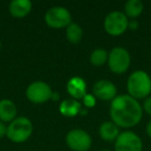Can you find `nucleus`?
Masks as SVG:
<instances>
[{
  "instance_id": "1",
  "label": "nucleus",
  "mask_w": 151,
  "mask_h": 151,
  "mask_svg": "<svg viewBox=\"0 0 151 151\" xmlns=\"http://www.w3.org/2000/svg\"><path fill=\"white\" fill-rule=\"evenodd\" d=\"M110 115L118 127L129 128L139 124L143 117V108L139 101L128 94L117 95L111 101Z\"/></svg>"
},
{
  "instance_id": "2",
  "label": "nucleus",
  "mask_w": 151,
  "mask_h": 151,
  "mask_svg": "<svg viewBox=\"0 0 151 151\" xmlns=\"http://www.w3.org/2000/svg\"><path fill=\"white\" fill-rule=\"evenodd\" d=\"M128 95L138 99H147L151 92V78L144 70H136L128 77Z\"/></svg>"
},
{
  "instance_id": "3",
  "label": "nucleus",
  "mask_w": 151,
  "mask_h": 151,
  "mask_svg": "<svg viewBox=\"0 0 151 151\" xmlns=\"http://www.w3.org/2000/svg\"><path fill=\"white\" fill-rule=\"evenodd\" d=\"M33 132V124L26 117H17L7 126L6 137L14 143H24Z\"/></svg>"
},
{
  "instance_id": "4",
  "label": "nucleus",
  "mask_w": 151,
  "mask_h": 151,
  "mask_svg": "<svg viewBox=\"0 0 151 151\" xmlns=\"http://www.w3.org/2000/svg\"><path fill=\"white\" fill-rule=\"evenodd\" d=\"M128 18L123 12L114 11L105 18L104 27L108 34L119 36L128 29Z\"/></svg>"
},
{
  "instance_id": "5",
  "label": "nucleus",
  "mask_w": 151,
  "mask_h": 151,
  "mask_svg": "<svg viewBox=\"0 0 151 151\" xmlns=\"http://www.w3.org/2000/svg\"><path fill=\"white\" fill-rule=\"evenodd\" d=\"M108 65L114 73L121 75L125 73L130 65V55L128 51L122 47L113 48L109 53Z\"/></svg>"
},
{
  "instance_id": "6",
  "label": "nucleus",
  "mask_w": 151,
  "mask_h": 151,
  "mask_svg": "<svg viewBox=\"0 0 151 151\" xmlns=\"http://www.w3.org/2000/svg\"><path fill=\"white\" fill-rule=\"evenodd\" d=\"M65 142L73 151H88L92 145V139L86 130L75 128L67 132Z\"/></svg>"
},
{
  "instance_id": "7",
  "label": "nucleus",
  "mask_w": 151,
  "mask_h": 151,
  "mask_svg": "<svg viewBox=\"0 0 151 151\" xmlns=\"http://www.w3.org/2000/svg\"><path fill=\"white\" fill-rule=\"evenodd\" d=\"M47 25L54 29L66 28L71 23V15L63 6H53L45 15Z\"/></svg>"
},
{
  "instance_id": "8",
  "label": "nucleus",
  "mask_w": 151,
  "mask_h": 151,
  "mask_svg": "<svg viewBox=\"0 0 151 151\" xmlns=\"http://www.w3.org/2000/svg\"><path fill=\"white\" fill-rule=\"evenodd\" d=\"M53 91L50 85L44 81L32 82L26 89V96L28 101L33 104H44L52 99Z\"/></svg>"
},
{
  "instance_id": "9",
  "label": "nucleus",
  "mask_w": 151,
  "mask_h": 151,
  "mask_svg": "<svg viewBox=\"0 0 151 151\" xmlns=\"http://www.w3.org/2000/svg\"><path fill=\"white\" fill-rule=\"evenodd\" d=\"M115 151H142L143 143L137 134L130 130L120 132L115 140Z\"/></svg>"
},
{
  "instance_id": "10",
  "label": "nucleus",
  "mask_w": 151,
  "mask_h": 151,
  "mask_svg": "<svg viewBox=\"0 0 151 151\" xmlns=\"http://www.w3.org/2000/svg\"><path fill=\"white\" fill-rule=\"evenodd\" d=\"M93 95L104 101H112L117 96V88L111 81L99 80L93 86Z\"/></svg>"
},
{
  "instance_id": "11",
  "label": "nucleus",
  "mask_w": 151,
  "mask_h": 151,
  "mask_svg": "<svg viewBox=\"0 0 151 151\" xmlns=\"http://www.w3.org/2000/svg\"><path fill=\"white\" fill-rule=\"evenodd\" d=\"M66 90L73 99H82L87 94L86 82L80 77H73L67 82Z\"/></svg>"
},
{
  "instance_id": "12",
  "label": "nucleus",
  "mask_w": 151,
  "mask_h": 151,
  "mask_svg": "<svg viewBox=\"0 0 151 151\" xmlns=\"http://www.w3.org/2000/svg\"><path fill=\"white\" fill-rule=\"evenodd\" d=\"M32 9V2L30 0H13L9 3V11L14 18L22 19L26 17Z\"/></svg>"
},
{
  "instance_id": "13",
  "label": "nucleus",
  "mask_w": 151,
  "mask_h": 151,
  "mask_svg": "<svg viewBox=\"0 0 151 151\" xmlns=\"http://www.w3.org/2000/svg\"><path fill=\"white\" fill-rule=\"evenodd\" d=\"M82 105L79 103V101L73 99H64L60 103L59 106V112L64 117H76L82 111Z\"/></svg>"
},
{
  "instance_id": "14",
  "label": "nucleus",
  "mask_w": 151,
  "mask_h": 151,
  "mask_svg": "<svg viewBox=\"0 0 151 151\" xmlns=\"http://www.w3.org/2000/svg\"><path fill=\"white\" fill-rule=\"evenodd\" d=\"M17 118V107L11 99H3L0 101V121L12 122Z\"/></svg>"
},
{
  "instance_id": "15",
  "label": "nucleus",
  "mask_w": 151,
  "mask_h": 151,
  "mask_svg": "<svg viewBox=\"0 0 151 151\" xmlns=\"http://www.w3.org/2000/svg\"><path fill=\"white\" fill-rule=\"evenodd\" d=\"M99 132L103 140L108 141V142H112V141H115L117 139V137L120 134V130L119 127L114 122L105 121L99 126Z\"/></svg>"
},
{
  "instance_id": "16",
  "label": "nucleus",
  "mask_w": 151,
  "mask_h": 151,
  "mask_svg": "<svg viewBox=\"0 0 151 151\" xmlns=\"http://www.w3.org/2000/svg\"><path fill=\"white\" fill-rule=\"evenodd\" d=\"M144 9V4L140 0H128L124 5V14L127 18L134 20L138 18Z\"/></svg>"
},
{
  "instance_id": "17",
  "label": "nucleus",
  "mask_w": 151,
  "mask_h": 151,
  "mask_svg": "<svg viewBox=\"0 0 151 151\" xmlns=\"http://www.w3.org/2000/svg\"><path fill=\"white\" fill-rule=\"evenodd\" d=\"M66 38L71 44H79L83 38V29L78 23H70L66 27Z\"/></svg>"
},
{
  "instance_id": "18",
  "label": "nucleus",
  "mask_w": 151,
  "mask_h": 151,
  "mask_svg": "<svg viewBox=\"0 0 151 151\" xmlns=\"http://www.w3.org/2000/svg\"><path fill=\"white\" fill-rule=\"evenodd\" d=\"M109 53L103 48L95 49L90 55V62L94 66H101L108 61Z\"/></svg>"
},
{
  "instance_id": "19",
  "label": "nucleus",
  "mask_w": 151,
  "mask_h": 151,
  "mask_svg": "<svg viewBox=\"0 0 151 151\" xmlns=\"http://www.w3.org/2000/svg\"><path fill=\"white\" fill-rule=\"evenodd\" d=\"M82 99H83V104H84V106L87 108V109H89V108H93L95 105H96V97H95L93 94H89V93H87V94L85 95Z\"/></svg>"
},
{
  "instance_id": "20",
  "label": "nucleus",
  "mask_w": 151,
  "mask_h": 151,
  "mask_svg": "<svg viewBox=\"0 0 151 151\" xmlns=\"http://www.w3.org/2000/svg\"><path fill=\"white\" fill-rule=\"evenodd\" d=\"M143 110L147 114L151 115V97H147L144 101V103H143Z\"/></svg>"
},
{
  "instance_id": "21",
  "label": "nucleus",
  "mask_w": 151,
  "mask_h": 151,
  "mask_svg": "<svg viewBox=\"0 0 151 151\" xmlns=\"http://www.w3.org/2000/svg\"><path fill=\"white\" fill-rule=\"evenodd\" d=\"M7 132V126L4 124V122L0 121V138H3L4 136H6Z\"/></svg>"
},
{
  "instance_id": "22",
  "label": "nucleus",
  "mask_w": 151,
  "mask_h": 151,
  "mask_svg": "<svg viewBox=\"0 0 151 151\" xmlns=\"http://www.w3.org/2000/svg\"><path fill=\"white\" fill-rule=\"evenodd\" d=\"M139 27V23L136 20H132V21L128 22V28L132 30H136Z\"/></svg>"
},
{
  "instance_id": "23",
  "label": "nucleus",
  "mask_w": 151,
  "mask_h": 151,
  "mask_svg": "<svg viewBox=\"0 0 151 151\" xmlns=\"http://www.w3.org/2000/svg\"><path fill=\"white\" fill-rule=\"evenodd\" d=\"M146 132L148 134V137L151 139V120L147 123V126H146Z\"/></svg>"
},
{
  "instance_id": "24",
  "label": "nucleus",
  "mask_w": 151,
  "mask_h": 151,
  "mask_svg": "<svg viewBox=\"0 0 151 151\" xmlns=\"http://www.w3.org/2000/svg\"><path fill=\"white\" fill-rule=\"evenodd\" d=\"M101 151H111V150H101Z\"/></svg>"
},
{
  "instance_id": "25",
  "label": "nucleus",
  "mask_w": 151,
  "mask_h": 151,
  "mask_svg": "<svg viewBox=\"0 0 151 151\" xmlns=\"http://www.w3.org/2000/svg\"><path fill=\"white\" fill-rule=\"evenodd\" d=\"M0 49H1V42H0Z\"/></svg>"
}]
</instances>
